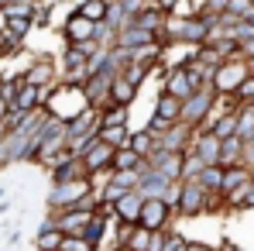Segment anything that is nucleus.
<instances>
[{
  "label": "nucleus",
  "instance_id": "14",
  "mask_svg": "<svg viewBox=\"0 0 254 251\" xmlns=\"http://www.w3.org/2000/svg\"><path fill=\"white\" fill-rule=\"evenodd\" d=\"M141 203H144V193H141V189H127L124 196L114 203L117 220H130V224H137V220H141Z\"/></svg>",
  "mask_w": 254,
  "mask_h": 251
},
{
  "label": "nucleus",
  "instance_id": "30",
  "mask_svg": "<svg viewBox=\"0 0 254 251\" xmlns=\"http://www.w3.org/2000/svg\"><path fill=\"white\" fill-rule=\"evenodd\" d=\"M237 96H241L244 103H254V73L248 76V80H244V83H241V89H237Z\"/></svg>",
  "mask_w": 254,
  "mask_h": 251
},
{
  "label": "nucleus",
  "instance_id": "25",
  "mask_svg": "<svg viewBox=\"0 0 254 251\" xmlns=\"http://www.w3.org/2000/svg\"><path fill=\"white\" fill-rule=\"evenodd\" d=\"M237 134H241L244 141L254 138V103H244V107L237 110Z\"/></svg>",
  "mask_w": 254,
  "mask_h": 251
},
{
  "label": "nucleus",
  "instance_id": "22",
  "mask_svg": "<svg viewBox=\"0 0 254 251\" xmlns=\"http://www.w3.org/2000/svg\"><path fill=\"white\" fill-rule=\"evenodd\" d=\"M248 179H251V168L244 166V162H241V166H227L223 168V196L234 193L237 186H244Z\"/></svg>",
  "mask_w": 254,
  "mask_h": 251
},
{
  "label": "nucleus",
  "instance_id": "20",
  "mask_svg": "<svg viewBox=\"0 0 254 251\" xmlns=\"http://www.w3.org/2000/svg\"><path fill=\"white\" fill-rule=\"evenodd\" d=\"M127 145H130V148H134L137 155H151V152L158 148V134H151L148 127H141V131H130Z\"/></svg>",
  "mask_w": 254,
  "mask_h": 251
},
{
  "label": "nucleus",
  "instance_id": "26",
  "mask_svg": "<svg viewBox=\"0 0 254 251\" xmlns=\"http://www.w3.org/2000/svg\"><path fill=\"white\" fill-rule=\"evenodd\" d=\"M141 159H144V155H137L130 145H121V148L114 152V168H137Z\"/></svg>",
  "mask_w": 254,
  "mask_h": 251
},
{
  "label": "nucleus",
  "instance_id": "10",
  "mask_svg": "<svg viewBox=\"0 0 254 251\" xmlns=\"http://www.w3.org/2000/svg\"><path fill=\"white\" fill-rule=\"evenodd\" d=\"M93 35H96V21H89L83 10L76 7V10L65 17V24H62V38L76 45V42H86V38H93Z\"/></svg>",
  "mask_w": 254,
  "mask_h": 251
},
{
  "label": "nucleus",
  "instance_id": "9",
  "mask_svg": "<svg viewBox=\"0 0 254 251\" xmlns=\"http://www.w3.org/2000/svg\"><path fill=\"white\" fill-rule=\"evenodd\" d=\"M182 159H186V152H169V148H162V145H158L151 155H144L148 168L162 172L165 179H182Z\"/></svg>",
  "mask_w": 254,
  "mask_h": 251
},
{
  "label": "nucleus",
  "instance_id": "24",
  "mask_svg": "<svg viewBox=\"0 0 254 251\" xmlns=\"http://www.w3.org/2000/svg\"><path fill=\"white\" fill-rule=\"evenodd\" d=\"M79 10H83L89 21H107V14H110V0H79Z\"/></svg>",
  "mask_w": 254,
  "mask_h": 251
},
{
  "label": "nucleus",
  "instance_id": "18",
  "mask_svg": "<svg viewBox=\"0 0 254 251\" xmlns=\"http://www.w3.org/2000/svg\"><path fill=\"white\" fill-rule=\"evenodd\" d=\"M130 121V103H110L107 110H100V127H127Z\"/></svg>",
  "mask_w": 254,
  "mask_h": 251
},
{
  "label": "nucleus",
  "instance_id": "31",
  "mask_svg": "<svg viewBox=\"0 0 254 251\" xmlns=\"http://www.w3.org/2000/svg\"><path fill=\"white\" fill-rule=\"evenodd\" d=\"M121 7H124V14L134 17V14H141V10L148 7V0H121Z\"/></svg>",
  "mask_w": 254,
  "mask_h": 251
},
{
  "label": "nucleus",
  "instance_id": "33",
  "mask_svg": "<svg viewBox=\"0 0 254 251\" xmlns=\"http://www.w3.org/2000/svg\"><path fill=\"white\" fill-rule=\"evenodd\" d=\"M213 251H234V241H227V238H223L220 245H213Z\"/></svg>",
  "mask_w": 254,
  "mask_h": 251
},
{
  "label": "nucleus",
  "instance_id": "16",
  "mask_svg": "<svg viewBox=\"0 0 254 251\" xmlns=\"http://www.w3.org/2000/svg\"><path fill=\"white\" fill-rule=\"evenodd\" d=\"M134 21H137V24H141L144 31H151V35H155V38L162 42V28H165L169 14H165V10H162L158 3H148V7H144L141 14H134Z\"/></svg>",
  "mask_w": 254,
  "mask_h": 251
},
{
  "label": "nucleus",
  "instance_id": "15",
  "mask_svg": "<svg viewBox=\"0 0 254 251\" xmlns=\"http://www.w3.org/2000/svg\"><path fill=\"white\" fill-rule=\"evenodd\" d=\"M223 210H227V213L254 210V179H248L244 186H237L234 193H227V196H223Z\"/></svg>",
  "mask_w": 254,
  "mask_h": 251
},
{
  "label": "nucleus",
  "instance_id": "37",
  "mask_svg": "<svg viewBox=\"0 0 254 251\" xmlns=\"http://www.w3.org/2000/svg\"><path fill=\"white\" fill-rule=\"evenodd\" d=\"M148 3H158V0H148Z\"/></svg>",
  "mask_w": 254,
  "mask_h": 251
},
{
  "label": "nucleus",
  "instance_id": "21",
  "mask_svg": "<svg viewBox=\"0 0 254 251\" xmlns=\"http://www.w3.org/2000/svg\"><path fill=\"white\" fill-rule=\"evenodd\" d=\"M137 89H141L137 83H130L124 73H117V76H114V89H110V96H114V103H134Z\"/></svg>",
  "mask_w": 254,
  "mask_h": 251
},
{
  "label": "nucleus",
  "instance_id": "4",
  "mask_svg": "<svg viewBox=\"0 0 254 251\" xmlns=\"http://www.w3.org/2000/svg\"><path fill=\"white\" fill-rule=\"evenodd\" d=\"M251 76V69H248V59H223L216 69H213V80L210 86L216 89V96H227V93H237L241 83Z\"/></svg>",
  "mask_w": 254,
  "mask_h": 251
},
{
  "label": "nucleus",
  "instance_id": "27",
  "mask_svg": "<svg viewBox=\"0 0 254 251\" xmlns=\"http://www.w3.org/2000/svg\"><path fill=\"white\" fill-rule=\"evenodd\" d=\"M203 166H206V162H203L192 148H186V159H182V179H196V175L203 172Z\"/></svg>",
  "mask_w": 254,
  "mask_h": 251
},
{
  "label": "nucleus",
  "instance_id": "12",
  "mask_svg": "<svg viewBox=\"0 0 254 251\" xmlns=\"http://www.w3.org/2000/svg\"><path fill=\"white\" fill-rule=\"evenodd\" d=\"M162 89L172 93V96H179V100H189V96L196 93V86H192V80H189V69H186V66L165 69V73H162Z\"/></svg>",
  "mask_w": 254,
  "mask_h": 251
},
{
  "label": "nucleus",
  "instance_id": "39",
  "mask_svg": "<svg viewBox=\"0 0 254 251\" xmlns=\"http://www.w3.org/2000/svg\"><path fill=\"white\" fill-rule=\"evenodd\" d=\"M251 179H254V168H251Z\"/></svg>",
  "mask_w": 254,
  "mask_h": 251
},
{
  "label": "nucleus",
  "instance_id": "7",
  "mask_svg": "<svg viewBox=\"0 0 254 251\" xmlns=\"http://www.w3.org/2000/svg\"><path fill=\"white\" fill-rule=\"evenodd\" d=\"M24 80L35 86H55L62 80V69H59V62L52 59V55H31V62H28V69H24Z\"/></svg>",
  "mask_w": 254,
  "mask_h": 251
},
{
  "label": "nucleus",
  "instance_id": "1",
  "mask_svg": "<svg viewBox=\"0 0 254 251\" xmlns=\"http://www.w3.org/2000/svg\"><path fill=\"white\" fill-rule=\"evenodd\" d=\"M169 42H182V45H203L210 42V21L203 14L196 17H179V14H169L165 28H162V45Z\"/></svg>",
  "mask_w": 254,
  "mask_h": 251
},
{
  "label": "nucleus",
  "instance_id": "2",
  "mask_svg": "<svg viewBox=\"0 0 254 251\" xmlns=\"http://www.w3.org/2000/svg\"><path fill=\"white\" fill-rule=\"evenodd\" d=\"M213 114H216V89H213V86H203V89H196L189 100H182L179 121H186L189 127H196V131H203V127H210Z\"/></svg>",
  "mask_w": 254,
  "mask_h": 251
},
{
  "label": "nucleus",
  "instance_id": "6",
  "mask_svg": "<svg viewBox=\"0 0 254 251\" xmlns=\"http://www.w3.org/2000/svg\"><path fill=\"white\" fill-rule=\"evenodd\" d=\"M179 217H199L210 210V189L199 182V179H182V189H179Z\"/></svg>",
  "mask_w": 254,
  "mask_h": 251
},
{
  "label": "nucleus",
  "instance_id": "8",
  "mask_svg": "<svg viewBox=\"0 0 254 251\" xmlns=\"http://www.w3.org/2000/svg\"><path fill=\"white\" fill-rule=\"evenodd\" d=\"M114 152H117V148L96 134V138H93V145L86 148L79 159L86 162V172H89V175H93V172H110V168H114Z\"/></svg>",
  "mask_w": 254,
  "mask_h": 251
},
{
  "label": "nucleus",
  "instance_id": "32",
  "mask_svg": "<svg viewBox=\"0 0 254 251\" xmlns=\"http://www.w3.org/2000/svg\"><path fill=\"white\" fill-rule=\"evenodd\" d=\"M186 248L189 251H213V245H206V241H189Z\"/></svg>",
  "mask_w": 254,
  "mask_h": 251
},
{
  "label": "nucleus",
  "instance_id": "3",
  "mask_svg": "<svg viewBox=\"0 0 254 251\" xmlns=\"http://www.w3.org/2000/svg\"><path fill=\"white\" fill-rule=\"evenodd\" d=\"M89 193H96L89 175H79V179H65V182H52V189H48V210L76 207V203H79V200H86Z\"/></svg>",
  "mask_w": 254,
  "mask_h": 251
},
{
  "label": "nucleus",
  "instance_id": "36",
  "mask_svg": "<svg viewBox=\"0 0 254 251\" xmlns=\"http://www.w3.org/2000/svg\"><path fill=\"white\" fill-rule=\"evenodd\" d=\"M3 196H7V189H3V186H0V200H3Z\"/></svg>",
  "mask_w": 254,
  "mask_h": 251
},
{
  "label": "nucleus",
  "instance_id": "13",
  "mask_svg": "<svg viewBox=\"0 0 254 251\" xmlns=\"http://www.w3.org/2000/svg\"><path fill=\"white\" fill-rule=\"evenodd\" d=\"M192 134H196V127H189L186 121H175V124H169V131L158 134V145L169 152H186L192 145Z\"/></svg>",
  "mask_w": 254,
  "mask_h": 251
},
{
  "label": "nucleus",
  "instance_id": "35",
  "mask_svg": "<svg viewBox=\"0 0 254 251\" xmlns=\"http://www.w3.org/2000/svg\"><path fill=\"white\" fill-rule=\"evenodd\" d=\"M248 69H251V73H254V55H251V59H248Z\"/></svg>",
  "mask_w": 254,
  "mask_h": 251
},
{
  "label": "nucleus",
  "instance_id": "17",
  "mask_svg": "<svg viewBox=\"0 0 254 251\" xmlns=\"http://www.w3.org/2000/svg\"><path fill=\"white\" fill-rule=\"evenodd\" d=\"M244 162V138L234 134V138H223V148H220V166H241Z\"/></svg>",
  "mask_w": 254,
  "mask_h": 251
},
{
  "label": "nucleus",
  "instance_id": "28",
  "mask_svg": "<svg viewBox=\"0 0 254 251\" xmlns=\"http://www.w3.org/2000/svg\"><path fill=\"white\" fill-rule=\"evenodd\" d=\"M96 134L103 141H110L114 148H121V145H127V138H130V127H100Z\"/></svg>",
  "mask_w": 254,
  "mask_h": 251
},
{
  "label": "nucleus",
  "instance_id": "23",
  "mask_svg": "<svg viewBox=\"0 0 254 251\" xmlns=\"http://www.w3.org/2000/svg\"><path fill=\"white\" fill-rule=\"evenodd\" d=\"M210 193H223V166H203V172L196 175Z\"/></svg>",
  "mask_w": 254,
  "mask_h": 251
},
{
  "label": "nucleus",
  "instance_id": "5",
  "mask_svg": "<svg viewBox=\"0 0 254 251\" xmlns=\"http://www.w3.org/2000/svg\"><path fill=\"white\" fill-rule=\"evenodd\" d=\"M175 220H179V210L172 207L169 200H162V196H144V203H141V227L144 231H169L175 227Z\"/></svg>",
  "mask_w": 254,
  "mask_h": 251
},
{
  "label": "nucleus",
  "instance_id": "38",
  "mask_svg": "<svg viewBox=\"0 0 254 251\" xmlns=\"http://www.w3.org/2000/svg\"><path fill=\"white\" fill-rule=\"evenodd\" d=\"M234 251H241V248H237V245H234Z\"/></svg>",
  "mask_w": 254,
  "mask_h": 251
},
{
  "label": "nucleus",
  "instance_id": "29",
  "mask_svg": "<svg viewBox=\"0 0 254 251\" xmlns=\"http://www.w3.org/2000/svg\"><path fill=\"white\" fill-rule=\"evenodd\" d=\"M254 10V0H227V14H234V17H248Z\"/></svg>",
  "mask_w": 254,
  "mask_h": 251
},
{
  "label": "nucleus",
  "instance_id": "11",
  "mask_svg": "<svg viewBox=\"0 0 254 251\" xmlns=\"http://www.w3.org/2000/svg\"><path fill=\"white\" fill-rule=\"evenodd\" d=\"M189 148H192V152H196V155H199V159H203L206 166H220V148H223V141H220V138L213 134L210 127L196 131V134H192V145H189Z\"/></svg>",
  "mask_w": 254,
  "mask_h": 251
},
{
  "label": "nucleus",
  "instance_id": "34",
  "mask_svg": "<svg viewBox=\"0 0 254 251\" xmlns=\"http://www.w3.org/2000/svg\"><path fill=\"white\" fill-rule=\"evenodd\" d=\"M7 134H10V124H7V121H0V141H3Z\"/></svg>",
  "mask_w": 254,
  "mask_h": 251
},
{
  "label": "nucleus",
  "instance_id": "19",
  "mask_svg": "<svg viewBox=\"0 0 254 251\" xmlns=\"http://www.w3.org/2000/svg\"><path fill=\"white\" fill-rule=\"evenodd\" d=\"M151 114H158L162 121H179V114H182V100L162 89L158 100H155V110H151Z\"/></svg>",
  "mask_w": 254,
  "mask_h": 251
}]
</instances>
